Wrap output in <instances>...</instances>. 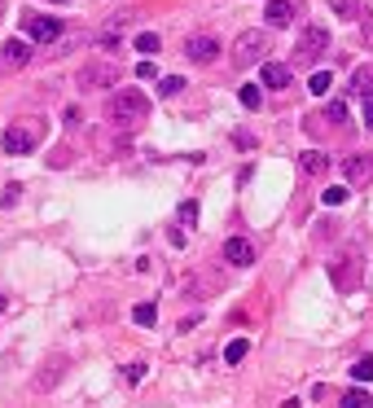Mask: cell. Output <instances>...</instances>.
Listing matches in <instances>:
<instances>
[{"instance_id":"1f68e13d","label":"cell","mask_w":373,"mask_h":408,"mask_svg":"<svg viewBox=\"0 0 373 408\" xmlns=\"http://www.w3.org/2000/svg\"><path fill=\"white\" fill-rule=\"evenodd\" d=\"M365 127H373V97H365Z\"/></svg>"},{"instance_id":"52a82bcc","label":"cell","mask_w":373,"mask_h":408,"mask_svg":"<svg viewBox=\"0 0 373 408\" xmlns=\"http://www.w3.org/2000/svg\"><path fill=\"white\" fill-rule=\"evenodd\" d=\"M185 57L198 62V66H206V62L220 57V40H216V36H189V40H185Z\"/></svg>"},{"instance_id":"f1b7e54d","label":"cell","mask_w":373,"mask_h":408,"mask_svg":"<svg viewBox=\"0 0 373 408\" xmlns=\"http://www.w3.org/2000/svg\"><path fill=\"white\" fill-rule=\"evenodd\" d=\"M176 216H181V224H193V220H198V202H185Z\"/></svg>"},{"instance_id":"2e32d148","label":"cell","mask_w":373,"mask_h":408,"mask_svg":"<svg viewBox=\"0 0 373 408\" xmlns=\"http://www.w3.org/2000/svg\"><path fill=\"white\" fill-rule=\"evenodd\" d=\"M330 13H338L343 22H356L365 13V0H330Z\"/></svg>"},{"instance_id":"d4e9b609","label":"cell","mask_w":373,"mask_h":408,"mask_svg":"<svg viewBox=\"0 0 373 408\" xmlns=\"http://www.w3.org/2000/svg\"><path fill=\"white\" fill-rule=\"evenodd\" d=\"M321 202H325V206H343L347 202V189L343 185H330L325 193H321Z\"/></svg>"},{"instance_id":"484cf974","label":"cell","mask_w":373,"mask_h":408,"mask_svg":"<svg viewBox=\"0 0 373 408\" xmlns=\"http://www.w3.org/2000/svg\"><path fill=\"white\" fill-rule=\"evenodd\" d=\"M325 123H347V106L343 101H330L325 106Z\"/></svg>"},{"instance_id":"44dd1931","label":"cell","mask_w":373,"mask_h":408,"mask_svg":"<svg viewBox=\"0 0 373 408\" xmlns=\"http://www.w3.org/2000/svg\"><path fill=\"white\" fill-rule=\"evenodd\" d=\"M246 351H251V338H233L229 347H224V360H229V365H241V360H246Z\"/></svg>"},{"instance_id":"ffe728a7","label":"cell","mask_w":373,"mask_h":408,"mask_svg":"<svg viewBox=\"0 0 373 408\" xmlns=\"http://www.w3.org/2000/svg\"><path fill=\"white\" fill-rule=\"evenodd\" d=\"M237 101L246 110H259V106H264V92H259V84H241L237 88Z\"/></svg>"},{"instance_id":"5bb4252c","label":"cell","mask_w":373,"mask_h":408,"mask_svg":"<svg viewBox=\"0 0 373 408\" xmlns=\"http://www.w3.org/2000/svg\"><path fill=\"white\" fill-rule=\"evenodd\" d=\"M264 22H272V27H290V22H295V5H290V0H268Z\"/></svg>"},{"instance_id":"7c38bea8","label":"cell","mask_w":373,"mask_h":408,"mask_svg":"<svg viewBox=\"0 0 373 408\" xmlns=\"http://www.w3.org/2000/svg\"><path fill=\"white\" fill-rule=\"evenodd\" d=\"M259 79H264V88H286L290 79H295V71L281 66V62H264V66H259Z\"/></svg>"},{"instance_id":"ba28073f","label":"cell","mask_w":373,"mask_h":408,"mask_svg":"<svg viewBox=\"0 0 373 408\" xmlns=\"http://www.w3.org/2000/svg\"><path fill=\"white\" fill-rule=\"evenodd\" d=\"M22 27H27L31 40H44V44H53V40L62 36V22H57V18H44V13H27Z\"/></svg>"},{"instance_id":"4dcf8cb0","label":"cell","mask_w":373,"mask_h":408,"mask_svg":"<svg viewBox=\"0 0 373 408\" xmlns=\"http://www.w3.org/2000/svg\"><path fill=\"white\" fill-rule=\"evenodd\" d=\"M136 75H141V79H154L158 66H154V62H136Z\"/></svg>"},{"instance_id":"9c48e42d","label":"cell","mask_w":373,"mask_h":408,"mask_svg":"<svg viewBox=\"0 0 373 408\" xmlns=\"http://www.w3.org/2000/svg\"><path fill=\"white\" fill-rule=\"evenodd\" d=\"M343 176H347V185H369L373 181V154H351L343 162Z\"/></svg>"},{"instance_id":"83f0119b","label":"cell","mask_w":373,"mask_h":408,"mask_svg":"<svg viewBox=\"0 0 373 408\" xmlns=\"http://www.w3.org/2000/svg\"><path fill=\"white\" fill-rule=\"evenodd\" d=\"M307 88H312V92H330V71H316L312 79H307Z\"/></svg>"},{"instance_id":"3957f363","label":"cell","mask_w":373,"mask_h":408,"mask_svg":"<svg viewBox=\"0 0 373 408\" xmlns=\"http://www.w3.org/2000/svg\"><path fill=\"white\" fill-rule=\"evenodd\" d=\"M330 48V27L325 22H307L295 40V66H312V62Z\"/></svg>"},{"instance_id":"d6986e66","label":"cell","mask_w":373,"mask_h":408,"mask_svg":"<svg viewBox=\"0 0 373 408\" xmlns=\"http://www.w3.org/2000/svg\"><path fill=\"white\" fill-rule=\"evenodd\" d=\"M338 408H373V400H369V391L365 386H351L343 400H338Z\"/></svg>"},{"instance_id":"8fae6325","label":"cell","mask_w":373,"mask_h":408,"mask_svg":"<svg viewBox=\"0 0 373 408\" xmlns=\"http://www.w3.org/2000/svg\"><path fill=\"white\" fill-rule=\"evenodd\" d=\"M27 62H31V48L22 40H5V48H0V66H5V71H22Z\"/></svg>"},{"instance_id":"30bf717a","label":"cell","mask_w":373,"mask_h":408,"mask_svg":"<svg viewBox=\"0 0 373 408\" xmlns=\"http://www.w3.org/2000/svg\"><path fill=\"white\" fill-rule=\"evenodd\" d=\"M224 259H229L233 268H251L255 264V246L246 237H229V241H224Z\"/></svg>"},{"instance_id":"4316f807","label":"cell","mask_w":373,"mask_h":408,"mask_svg":"<svg viewBox=\"0 0 373 408\" xmlns=\"http://www.w3.org/2000/svg\"><path fill=\"white\" fill-rule=\"evenodd\" d=\"M18 198H22V185H5V189H0V206H13Z\"/></svg>"},{"instance_id":"ac0fdd59","label":"cell","mask_w":373,"mask_h":408,"mask_svg":"<svg viewBox=\"0 0 373 408\" xmlns=\"http://www.w3.org/2000/svg\"><path fill=\"white\" fill-rule=\"evenodd\" d=\"M351 382L356 386H369L373 382V356H360V360L351 365Z\"/></svg>"},{"instance_id":"8992f818","label":"cell","mask_w":373,"mask_h":408,"mask_svg":"<svg viewBox=\"0 0 373 408\" xmlns=\"http://www.w3.org/2000/svg\"><path fill=\"white\" fill-rule=\"evenodd\" d=\"M40 136H44V123L40 119H22V123H13L9 132H5V154H31L40 145Z\"/></svg>"},{"instance_id":"6da1fadb","label":"cell","mask_w":373,"mask_h":408,"mask_svg":"<svg viewBox=\"0 0 373 408\" xmlns=\"http://www.w3.org/2000/svg\"><path fill=\"white\" fill-rule=\"evenodd\" d=\"M150 119V97L145 92H115L106 101V123H115L119 132H136Z\"/></svg>"},{"instance_id":"5b68a950","label":"cell","mask_w":373,"mask_h":408,"mask_svg":"<svg viewBox=\"0 0 373 408\" xmlns=\"http://www.w3.org/2000/svg\"><path fill=\"white\" fill-rule=\"evenodd\" d=\"M268 48H272L268 31H241V36H237V44H233V66H237V71L255 66L259 57H268Z\"/></svg>"},{"instance_id":"f546056e","label":"cell","mask_w":373,"mask_h":408,"mask_svg":"<svg viewBox=\"0 0 373 408\" xmlns=\"http://www.w3.org/2000/svg\"><path fill=\"white\" fill-rule=\"evenodd\" d=\"M233 145L237 150H255V136L251 132H233Z\"/></svg>"},{"instance_id":"4fadbf2b","label":"cell","mask_w":373,"mask_h":408,"mask_svg":"<svg viewBox=\"0 0 373 408\" xmlns=\"http://www.w3.org/2000/svg\"><path fill=\"white\" fill-rule=\"evenodd\" d=\"M71 360H66V356H53V360H44V369H40V378H36V386L40 391H53L57 382H62V369H66Z\"/></svg>"},{"instance_id":"e0dca14e","label":"cell","mask_w":373,"mask_h":408,"mask_svg":"<svg viewBox=\"0 0 373 408\" xmlns=\"http://www.w3.org/2000/svg\"><path fill=\"white\" fill-rule=\"evenodd\" d=\"M351 92L360 97V101H365V97H373V66H360V71L351 75Z\"/></svg>"},{"instance_id":"7402d4cb","label":"cell","mask_w":373,"mask_h":408,"mask_svg":"<svg viewBox=\"0 0 373 408\" xmlns=\"http://www.w3.org/2000/svg\"><path fill=\"white\" fill-rule=\"evenodd\" d=\"M158 48H163L158 31H141V36H136V53H158Z\"/></svg>"},{"instance_id":"7a4b0ae2","label":"cell","mask_w":373,"mask_h":408,"mask_svg":"<svg viewBox=\"0 0 373 408\" xmlns=\"http://www.w3.org/2000/svg\"><path fill=\"white\" fill-rule=\"evenodd\" d=\"M330 281H334V290L338 295H351V290H360V281H365V251L360 246H343L338 255H330Z\"/></svg>"},{"instance_id":"836d02e7","label":"cell","mask_w":373,"mask_h":408,"mask_svg":"<svg viewBox=\"0 0 373 408\" xmlns=\"http://www.w3.org/2000/svg\"><path fill=\"white\" fill-rule=\"evenodd\" d=\"M53 5H71V0H53Z\"/></svg>"},{"instance_id":"9a60e30c","label":"cell","mask_w":373,"mask_h":408,"mask_svg":"<svg viewBox=\"0 0 373 408\" xmlns=\"http://www.w3.org/2000/svg\"><path fill=\"white\" fill-rule=\"evenodd\" d=\"M295 162H299V171H303V176H321V171L330 167V154H321V150H303Z\"/></svg>"},{"instance_id":"d6a6232c","label":"cell","mask_w":373,"mask_h":408,"mask_svg":"<svg viewBox=\"0 0 373 408\" xmlns=\"http://www.w3.org/2000/svg\"><path fill=\"white\" fill-rule=\"evenodd\" d=\"M5 307H9V299H5V295H0V312H5Z\"/></svg>"},{"instance_id":"cb8c5ba5","label":"cell","mask_w":373,"mask_h":408,"mask_svg":"<svg viewBox=\"0 0 373 408\" xmlns=\"http://www.w3.org/2000/svg\"><path fill=\"white\" fill-rule=\"evenodd\" d=\"M176 92H185V79H181V75L158 79V97H176Z\"/></svg>"},{"instance_id":"603a6c76","label":"cell","mask_w":373,"mask_h":408,"mask_svg":"<svg viewBox=\"0 0 373 408\" xmlns=\"http://www.w3.org/2000/svg\"><path fill=\"white\" fill-rule=\"evenodd\" d=\"M132 321H136V325H154V321H158V307H154V303H136V307H132Z\"/></svg>"},{"instance_id":"277c9868","label":"cell","mask_w":373,"mask_h":408,"mask_svg":"<svg viewBox=\"0 0 373 408\" xmlns=\"http://www.w3.org/2000/svg\"><path fill=\"white\" fill-rule=\"evenodd\" d=\"M75 84H79V92H106V88H119V66H115V62H88V66H79Z\"/></svg>"}]
</instances>
